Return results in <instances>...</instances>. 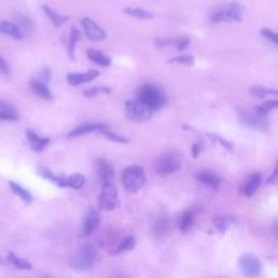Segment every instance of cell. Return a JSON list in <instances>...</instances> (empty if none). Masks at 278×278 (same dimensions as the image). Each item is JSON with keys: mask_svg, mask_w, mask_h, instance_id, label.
<instances>
[{"mask_svg": "<svg viewBox=\"0 0 278 278\" xmlns=\"http://www.w3.org/2000/svg\"><path fill=\"white\" fill-rule=\"evenodd\" d=\"M277 171H278V168H277V165H276L275 169H274V172L272 174V176L267 179V184H275L276 179H277Z\"/></svg>", "mask_w": 278, "mask_h": 278, "instance_id": "obj_44", "label": "cell"}, {"mask_svg": "<svg viewBox=\"0 0 278 278\" xmlns=\"http://www.w3.org/2000/svg\"><path fill=\"white\" fill-rule=\"evenodd\" d=\"M208 136H210L211 137V139H212V141L214 142V143H219L222 147H224L225 148V149L226 150H228V151H233V144L231 143H229V142H227V141H225V139H223L221 136H219V135H215V134H208Z\"/></svg>", "mask_w": 278, "mask_h": 278, "instance_id": "obj_38", "label": "cell"}, {"mask_svg": "<svg viewBox=\"0 0 278 278\" xmlns=\"http://www.w3.org/2000/svg\"><path fill=\"white\" fill-rule=\"evenodd\" d=\"M174 46L177 48V50L182 51L189 47V40L187 38H180V39H175V43Z\"/></svg>", "mask_w": 278, "mask_h": 278, "instance_id": "obj_39", "label": "cell"}, {"mask_svg": "<svg viewBox=\"0 0 278 278\" xmlns=\"http://www.w3.org/2000/svg\"><path fill=\"white\" fill-rule=\"evenodd\" d=\"M100 133L108 138L110 142H113V143H118V144H128L129 143V139L122 136V135H119L114 132H111V130H109L108 128H104V129H101Z\"/></svg>", "mask_w": 278, "mask_h": 278, "instance_id": "obj_32", "label": "cell"}, {"mask_svg": "<svg viewBox=\"0 0 278 278\" xmlns=\"http://www.w3.org/2000/svg\"><path fill=\"white\" fill-rule=\"evenodd\" d=\"M122 182L128 193L137 194L139 190H142L146 182L144 168L139 165L127 167L122 174Z\"/></svg>", "mask_w": 278, "mask_h": 278, "instance_id": "obj_4", "label": "cell"}, {"mask_svg": "<svg viewBox=\"0 0 278 278\" xmlns=\"http://www.w3.org/2000/svg\"><path fill=\"white\" fill-rule=\"evenodd\" d=\"M20 24L22 25L23 30H30V29H32V26H33L32 21L29 19V17H26V16H21V23Z\"/></svg>", "mask_w": 278, "mask_h": 278, "instance_id": "obj_41", "label": "cell"}, {"mask_svg": "<svg viewBox=\"0 0 278 278\" xmlns=\"http://www.w3.org/2000/svg\"><path fill=\"white\" fill-rule=\"evenodd\" d=\"M0 34L8 35V36H10L14 39L23 38V32L20 30L19 25L10 21L0 22Z\"/></svg>", "mask_w": 278, "mask_h": 278, "instance_id": "obj_20", "label": "cell"}, {"mask_svg": "<svg viewBox=\"0 0 278 278\" xmlns=\"http://www.w3.org/2000/svg\"><path fill=\"white\" fill-rule=\"evenodd\" d=\"M85 185V177L82 174H72V175L66 176L65 187H70L73 189H81Z\"/></svg>", "mask_w": 278, "mask_h": 278, "instance_id": "obj_30", "label": "cell"}, {"mask_svg": "<svg viewBox=\"0 0 278 278\" xmlns=\"http://www.w3.org/2000/svg\"><path fill=\"white\" fill-rule=\"evenodd\" d=\"M81 38V32L78 31L75 26H72L71 33H70L68 36V45H67V54L70 59L72 61H75V47L76 43L78 42Z\"/></svg>", "mask_w": 278, "mask_h": 278, "instance_id": "obj_24", "label": "cell"}, {"mask_svg": "<svg viewBox=\"0 0 278 278\" xmlns=\"http://www.w3.org/2000/svg\"><path fill=\"white\" fill-rule=\"evenodd\" d=\"M8 261L13 266H15L16 268H19V269H31L32 268V264L29 262L28 260L21 259L17 256H15L14 253H12V252H11V253H9Z\"/></svg>", "mask_w": 278, "mask_h": 278, "instance_id": "obj_31", "label": "cell"}, {"mask_svg": "<svg viewBox=\"0 0 278 278\" xmlns=\"http://www.w3.org/2000/svg\"><path fill=\"white\" fill-rule=\"evenodd\" d=\"M96 170H97L98 177L102 184H109L114 177V169L112 164L103 158L98 159L96 161Z\"/></svg>", "mask_w": 278, "mask_h": 278, "instance_id": "obj_12", "label": "cell"}, {"mask_svg": "<svg viewBox=\"0 0 278 278\" xmlns=\"http://www.w3.org/2000/svg\"><path fill=\"white\" fill-rule=\"evenodd\" d=\"M261 184H262V176H261V174L258 172L252 173L248 177H246V179L240 185V194L246 197H252L257 193V190L260 188Z\"/></svg>", "mask_w": 278, "mask_h": 278, "instance_id": "obj_10", "label": "cell"}, {"mask_svg": "<svg viewBox=\"0 0 278 278\" xmlns=\"http://www.w3.org/2000/svg\"><path fill=\"white\" fill-rule=\"evenodd\" d=\"M100 225V214L96 210H89L88 213L86 214L83 226H82V234L83 236L87 237L99 227Z\"/></svg>", "mask_w": 278, "mask_h": 278, "instance_id": "obj_14", "label": "cell"}, {"mask_svg": "<svg viewBox=\"0 0 278 278\" xmlns=\"http://www.w3.org/2000/svg\"><path fill=\"white\" fill-rule=\"evenodd\" d=\"M97 249L91 243H84L70 258V266L75 272H87L92 268L97 260Z\"/></svg>", "mask_w": 278, "mask_h": 278, "instance_id": "obj_2", "label": "cell"}, {"mask_svg": "<svg viewBox=\"0 0 278 278\" xmlns=\"http://www.w3.org/2000/svg\"><path fill=\"white\" fill-rule=\"evenodd\" d=\"M250 94L253 96V97H257L259 99H264L268 96H277V89H272V88H266L264 86H252L250 88Z\"/></svg>", "mask_w": 278, "mask_h": 278, "instance_id": "obj_27", "label": "cell"}, {"mask_svg": "<svg viewBox=\"0 0 278 278\" xmlns=\"http://www.w3.org/2000/svg\"><path fill=\"white\" fill-rule=\"evenodd\" d=\"M115 278H125V277H115Z\"/></svg>", "mask_w": 278, "mask_h": 278, "instance_id": "obj_45", "label": "cell"}, {"mask_svg": "<svg viewBox=\"0 0 278 278\" xmlns=\"http://www.w3.org/2000/svg\"><path fill=\"white\" fill-rule=\"evenodd\" d=\"M112 89L110 88V87H107V86H97V87H92V88H89L84 91L83 96L86 98H92L95 97V96H98V95H101V94H111Z\"/></svg>", "mask_w": 278, "mask_h": 278, "instance_id": "obj_35", "label": "cell"}, {"mask_svg": "<svg viewBox=\"0 0 278 278\" xmlns=\"http://www.w3.org/2000/svg\"><path fill=\"white\" fill-rule=\"evenodd\" d=\"M50 78H51V70L48 68V67H43L42 72L40 74V80L39 81L47 84L50 81Z\"/></svg>", "mask_w": 278, "mask_h": 278, "instance_id": "obj_40", "label": "cell"}, {"mask_svg": "<svg viewBox=\"0 0 278 278\" xmlns=\"http://www.w3.org/2000/svg\"><path fill=\"white\" fill-rule=\"evenodd\" d=\"M25 135L28 137V141L30 143L32 150L35 152H41L50 144V138L40 137L32 129L26 130Z\"/></svg>", "mask_w": 278, "mask_h": 278, "instance_id": "obj_15", "label": "cell"}, {"mask_svg": "<svg viewBox=\"0 0 278 278\" xmlns=\"http://www.w3.org/2000/svg\"><path fill=\"white\" fill-rule=\"evenodd\" d=\"M124 13L127 15H130L135 17L138 20H151L153 17V14L149 11L145 10L142 8H133V7H127L124 9Z\"/></svg>", "mask_w": 278, "mask_h": 278, "instance_id": "obj_26", "label": "cell"}, {"mask_svg": "<svg viewBox=\"0 0 278 278\" xmlns=\"http://www.w3.org/2000/svg\"><path fill=\"white\" fill-rule=\"evenodd\" d=\"M194 223V213L191 211H186L182 213L178 222V228L180 233L186 234L193 226Z\"/></svg>", "mask_w": 278, "mask_h": 278, "instance_id": "obj_29", "label": "cell"}, {"mask_svg": "<svg viewBox=\"0 0 278 278\" xmlns=\"http://www.w3.org/2000/svg\"><path fill=\"white\" fill-rule=\"evenodd\" d=\"M87 57L90 61H92L94 63L99 64L100 66H110L112 63V60L109 56L106 54H103L100 50H96V49H88L87 50Z\"/></svg>", "mask_w": 278, "mask_h": 278, "instance_id": "obj_23", "label": "cell"}, {"mask_svg": "<svg viewBox=\"0 0 278 278\" xmlns=\"http://www.w3.org/2000/svg\"><path fill=\"white\" fill-rule=\"evenodd\" d=\"M98 76H99V72L97 71V70H89V71H86V72L68 73L65 78L68 85L77 86V85H82L85 83L91 82Z\"/></svg>", "mask_w": 278, "mask_h": 278, "instance_id": "obj_13", "label": "cell"}, {"mask_svg": "<svg viewBox=\"0 0 278 278\" xmlns=\"http://www.w3.org/2000/svg\"><path fill=\"white\" fill-rule=\"evenodd\" d=\"M118 188L112 182L104 184L99 196V207L103 211H112L118 206Z\"/></svg>", "mask_w": 278, "mask_h": 278, "instance_id": "obj_8", "label": "cell"}, {"mask_svg": "<svg viewBox=\"0 0 278 278\" xmlns=\"http://www.w3.org/2000/svg\"><path fill=\"white\" fill-rule=\"evenodd\" d=\"M107 128L106 125L103 124H99V123H86V124H82L80 126L75 127L73 130L68 133V138H75V137H80V136H84L86 134H89L92 132H96V130H100Z\"/></svg>", "mask_w": 278, "mask_h": 278, "instance_id": "obj_17", "label": "cell"}, {"mask_svg": "<svg viewBox=\"0 0 278 278\" xmlns=\"http://www.w3.org/2000/svg\"><path fill=\"white\" fill-rule=\"evenodd\" d=\"M9 71H10V68H9L8 63L5 61V59L0 56V73L3 74H8Z\"/></svg>", "mask_w": 278, "mask_h": 278, "instance_id": "obj_42", "label": "cell"}, {"mask_svg": "<svg viewBox=\"0 0 278 278\" xmlns=\"http://www.w3.org/2000/svg\"><path fill=\"white\" fill-rule=\"evenodd\" d=\"M246 9L239 3H230L217 9L212 13L210 21L213 24L222 22H241L245 17Z\"/></svg>", "mask_w": 278, "mask_h": 278, "instance_id": "obj_3", "label": "cell"}, {"mask_svg": "<svg viewBox=\"0 0 278 278\" xmlns=\"http://www.w3.org/2000/svg\"><path fill=\"white\" fill-rule=\"evenodd\" d=\"M9 186H10L13 193L17 197L21 198L26 204H30L32 202V195L30 194L29 190H26L24 187H22L19 184H16V182H14V181H9Z\"/></svg>", "mask_w": 278, "mask_h": 278, "instance_id": "obj_28", "label": "cell"}, {"mask_svg": "<svg viewBox=\"0 0 278 278\" xmlns=\"http://www.w3.org/2000/svg\"><path fill=\"white\" fill-rule=\"evenodd\" d=\"M30 87L33 94L36 95L40 99L46 101H50L54 99V95L51 94L50 88L46 83H43L39 80H33L30 84Z\"/></svg>", "mask_w": 278, "mask_h": 278, "instance_id": "obj_16", "label": "cell"}, {"mask_svg": "<svg viewBox=\"0 0 278 278\" xmlns=\"http://www.w3.org/2000/svg\"><path fill=\"white\" fill-rule=\"evenodd\" d=\"M238 265L241 273L247 278H257L262 269V263L259 258L251 253L241 254L238 259Z\"/></svg>", "mask_w": 278, "mask_h": 278, "instance_id": "obj_7", "label": "cell"}, {"mask_svg": "<svg viewBox=\"0 0 278 278\" xmlns=\"http://www.w3.org/2000/svg\"><path fill=\"white\" fill-rule=\"evenodd\" d=\"M240 119L249 127L254 128L257 130H265L267 128L266 118L261 117L256 111H242Z\"/></svg>", "mask_w": 278, "mask_h": 278, "instance_id": "obj_11", "label": "cell"}, {"mask_svg": "<svg viewBox=\"0 0 278 278\" xmlns=\"http://www.w3.org/2000/svg\"><path fill=\"white\" fill-rule=\"evenodd\" d=\"M200 151H201V149H200V146L198 144H194L193 146H191V155H193L194 159L198 158Z\"/></svg>", "mask_w": 278, "mask_h": 278, "instance_id": "obj_43", "label": "cell"}, {"mask_svg": "<svg viewBox=\"0 0 278 278\" xmlns=\"http://www.w3.org/2000/svg\"><path fill=\"white\" fill-rule=\"evenodd\" d=\"M125 111L128 120L136 122V123H143L150 120L153 115V112L148 109L143 103L137 100H128L125 102Z\"/></svg>", "mask_w": 278, "mask_h": 278, "instance_id": "obj_6", "label": "cell"}, {"mask_svg": "<svg viewBox=\"0 0 278 278\" xmlns=\"http://www.w3.org/2000/svg\"><path fill=\"white\" fill-rule=\"evenodd\" d=\"M278 106V101L276 99H273V100H266L262 103L258 104V106L256 107L254 111L258 113V114H260L261 117L263 118H266L269 113L273 112L274 110H276Z\"/></svg>", "mask_w": 278, "mask_h": 278, "instance_id": "obj_25", "label": "cell"}, {"mask_svg": "<svg viewBox=\"0 0 278 278\" xmlns=\"http://www.w3.org/2000/svg\"><path fill=\"white\" fill-rule=\"evenodd\" d=\"M137 101L143 103L153 113L162 109L167 104L168 98L165 92L159 86L146 83L139 87L137 90Z\"/></svg>", "mask_w": 278, "mask_h": 278, "instance_id": "obj_1", "label": "cell"}, {"mask_svg": "<svg viewBox=\"0 0 278 278\" xmlns=\"http://www.w3.org/2000/svg\"><path fill=\"white\" fill-rule=\"evenodd\" d=\"M169 63L171 64H180V65H187L193 66L195 64V58L193 56H176L173 57L169 60Z\"/></svg>", "mask_w": 278, "mask_h": 278, "instance_id": "obj_34", "label": "cell"}, {"mask_svg": "<svg viewBox=\"0 0 278 278\" xmlns=\"http://www.w3.org/2000/svg\"><path fill=\"white\" fill-rule=\"evenodd\" d=\"M230 222L231 220L229 219V217H225V216H215L212 221L214 227L221 233H224L226 230V228H227V226L229 225Z\"/></svg>", "mask_w": 278, "mask_h": 278, "instance_id": "obj_36", "label": "cell"}, {"mask_svg": "<svg viewBox=\"0 0 278 278\" xmlns=\"http://www.w3.org/2000/svg\"><path fill=\"white\" fill-rule=\"evenodd\" d=\"M135 246H136L135 238L133 236H128L119 243V246L115 250V253H122V252L130 251L135 248Z\"/></svg>", "mask_w": 278, "mask_h": 278, "instance_id": "obj_33", "label": "cell"}, {"mask_svg": "<svg viewBox=\"0 0 278 278\" xmlns=\"http://www.w3.org/2000/svg\"><path fill=\"white\" fill-rule=\"evenodd\" d=\"M171 228V222L167 216H158L152 223V231L158 237L168 235Z\"/></svg>", "mask_w": 278, "mask_h": 278, "instance_id": "obj_19", "label": "cell"}, {"mask_svg": "<svg viewBox=\"0 0 278 278\" xmlns=\"http://www.w3.org/2000/svg\"><path fill=\"white\" fill-rule=\"evenodd\" d=\"M196 178L201 181L202 184L211 187L212 189H219L220 185H221V177L219 175H216L215 173L208 172V171H202L197 173Z\"/></svg>", "mask_w": 278, "mask_h": 278, "instance_id": "obj_18", "label": "cell"}, {"mask_svg": "<svg viewBox=\"0 0 278 278\" xmlns=\"http://www.w3.org/2000/svg\"><path fill=\"white\" fill-rule=\"evenodd\" d=\"M41 8H42L43 12H45V14L49 17V20L52 22V24H54L56 29L61 28V26H62L68 20V15L61 14L47 5H43Z\"/></svg>", "mask_w": 278, "mask_h": 278, "instance_id": "obj_22", "label": "cell"}, {"mask_svg": "<svg viewBox=\"0 0 278 278\" xmlns=\"http://www.w3.org/2000/svg\"><path fill=\"white\" fill-rule=\"evenodd\" d=\"M260 33L262 34V36L265 37L267 40L272 41L274 45H278V36L273 30H271V29H261Z\"/></svg>", "mask_w": 278, "mask_h": 278, "instance_id": "obj_37", "label": "cell"}, {"mask_svg": "<svg viewBox=\"0 0 278 278\" xmlns=\"http://www.w3.org/2000/svg\"><path fill=\"white\" fill-rule=\"evenodd\" d=\"M82 26L85 31V34L87 38L91 41H102L106 39L107 34L104 32L103 29H101L100 26L92 21L89 17H83L81 20Z\"/></svg>", "mask_w": 278, "mask_h": 278, "instance_id": "obj_9", "label": "cell"}, {"mask_svg": "<svg viewBox=\"0 0 278 278\" xmlns=\"http://www.w3.org/2000/svg\"><path fill=\"white\" fill-rule=\"evenodd\" d=\"M181 167L180 158L176 153H164L155 162V174L161 177L172 175Z\"/></svg>", "mask_w": 278, "mask_h": 278, "instance_id": "obj_5", "label": "cell"}, {"mask_svg": "<svg viewBox=\"0 0 278 278\" xmlns=\"http://www.w3.org/2000/svg\"><path fill=\"white\" fill-rule=\"evenodd\" d=\"M19 112L6 101H0V121H17L19 120Z\"/></svg>", "mask_w": 278, "mask_h": 278, "instance_id": "obj_21", "label": "cell"}]
</instances>
